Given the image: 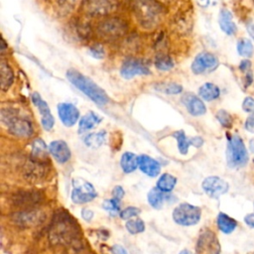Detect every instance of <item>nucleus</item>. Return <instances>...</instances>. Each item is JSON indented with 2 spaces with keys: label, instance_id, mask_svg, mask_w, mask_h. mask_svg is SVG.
I'll return each mask as SVG.
<instances>
[{
  "label": "nucleus",
  "instance_id": "nucleus-1",
  "mask_svg": "<svg viewBox=\"0 0 254 254\" xmlns=\"http://www.w3.org/2000/svg\"><path fill=\"white\" fill-rule=\"evenodd\" d=\"M66 77L73 86H75L93 102L99 105H105L108 103L109 97L106 92L86 75L75 69H68L66 71Z\"/></svg>",
  "mask_w": 254,
  "mask_h": 254
},
{
  "label": "nucleus",
  "instance_id": "nucleus-2",
  "mask_svg": "<svg viewBox=\"0 0 254 254\" xmlns=\"http://www.w3.org/2000/svg\"><path fill=\"white\" fill-rule=\"evenodd\" d=\"M133 7L138 20L147 28L156 25L161 20L163 8L155 0H134Z\"/></svg>",
  "mask_w": 254,
  "mask_h": 254
},
{
  "label": "nucleus",
  "instance_id": "nucleus-3",
  "mask_svg": "<svg viewBox=\"0 0 254 254\" xmlns=\"http://www.w3.org/2000/svg\"><path fill=\"white\" fill-rule=\"evenodd\" d=\"M248 152L243 140L238 135H232L227 140L226 162L230 168L244 167L248 162Z\"/></svg>",
  "mask_w": 254,
  "mask_h": 254
},
{
  "label": "nucleus",
  "instance_id": "nucleus-4",
  "mask_svg": "<svg viewBox=\"0 0 254 254\" xmlns=\"http://www.w3.org/2000/svg\"><path fill=\"white\" fill-rule=\"evenodd\" d=\"M173 220L183 226L195 225L201 217L200 207L190 204L189 202H183L176 206L173 210Z\"/></svg>",
  "mask_w": 254,
  "mask_h": 254
},
{
  "label": "nucleus",
  "instance_id": "nucleus-5",
  "mask_svg": "<svg viewBox=\"0 0 254 254\" xmlns=\"http://www.w3.org/2000/svg\"><path fill=\"white\" fill-rule=\"evenodd\" d=\"M71 186H72V189H71L70 198L72 202L76 204H83V203L90 202L97 195V192L94 187L89 182H87L82 178H74L72 180Z\"/></svg>",
  "mask_w": 254,
  "mask_h": 254
},
{
  "label": "nucleus",
  "instance_id": "nucleus-6",
  "mask_svg": "<svg viewBox=\"0 0 254 254\" xmlns=\"http://www.w3.org/2000/svg\"><path fill=\"white\" fill-rule=\"evenodd\" d=\"M195 254H220V244L216 235L209 229L200 232L195 246Z\"/></svg>",
  "mask_w": 254,
  "mask_h": 254
},
{
  "label": "nucleus",
  "instance_id": "nucleus-7",
  "mask_svg": "<svg viewBox=\"0 0 254 254\" xmlns=\"http://www.w3.org/2000/svg\"><path fill=\"white\" fill-rule=\"evenodd\" d=\"M201 188L209 197L217 199L219 196L227 192L229 185L226 181L219 177L210 176L203 180Z\"/></svg>",
  "mask_w": 254,
  "mask_h": 254
},
{
  "label": "nucleus",
  "instance_id": "nucleus-8",
  "mask_svg": "<svg viewBox=\"0 0 254 254\" xmlns=\"http://www.w3.org/2000/svg\"><path fill=\"white\" fill-rule=\"evenodd\" d=\"M218 59L211 53H199L191 64V70L195 74H200L214 70L218 65Z\"/></svg>",
  "mask_w": 254,
  "mask_h": 254
},
{
  "label": "nucleus",
  "instance_id": "nucleus-9",
  "mask_svg": "<svg viewBox=\"0 0 254 254\" xmlns=\"http://www.w3.org/2000/svg\"><path fill=\"white\" fill-rule=\"evenodd\" d=\"M117 5V0H83L84 11L92 16L106 15L113 11Z\"/></svg>",
  "mask_w": 254,
  "mask_h": 254
},
{
  "label": "nucleus",
  "instance_id": "nucleus-10",
  "mask_svg": "<svg viewBox=\"0 0 254 254\" xmlns=\"http://www.w3.org/2000/svg\"><path fill=\"white\" fill-rule=\"evenodd\" d=\"M150 72L149 67L142 61L137 59H126L120 68L121 76L126 79L136 75H147Z\"/></svg>",
  "mask_w": 254,
  "mask_h": 254
},
{
  "label": "nucleus",
  "instance_id": "nucleus-11",
  "mask_svg": "<svg viewBox=\"0 0 254 254\" xmlns=\"http://www.w3.org/2000/svg\"><path fill=\"white\" fill-rule=\"evenodd\" d=\"M32 101L37 106L40 112L41 123L43 128L47 131L51 130L55 124V120L48 103L41 97V95L38 92H34L32 94Z\"/></svg>",
  "mask_w": 254,
  "mask_h": 254
},
{
  "label": "nucleus",
  "instance_id": "nucleus-12",
  "mask_svg": "<svg viewBox=\"0 0 254 254\" xmlns=\"http://www.w3.org/2000/svg\"><path fill=\"white\" fill-rule=\"evenodd\" d=\"M7 127L10 133L17 137H29L33 134L31 122L20 117L9 116L7 118Z\"/></svg>",
  "mask_w": 254,
  "mask_h": 254
},
{
  "label": "nucleus",
  "instance_id": "nucleus-13",
  "mask_svg": "<svg viewBox=\"0 0 254 254\" xmlns=\"http://www.w3.org/2000/svg\"><path fill=\"white\" fill-rule=\"evenodd\" d=\"M58 113H59V117H60L62 123L66 127L73 126L79 118L78 109L75 107V105H73L72 103H68V102L59 103L58 104Z\"/></svg>",
  "mask_w": 254,
  "mask_h": 254
},
{
  "label": "nucleus",
  "instance_id": "nucleus-14",
  "mask_svg": "<svg viewBox=\"0 0 254 254\" xmlns=\"http://www.w3.org/2000/svg\"><path fill=\"white\" fill-rule=\"evenodd\" d=\"M100 35L106 38H115L122 35L126 30V25L119 19H110L102 22L98 27Z\"/></svg>",
  "mask_w": 254,
  "mask_h": 254
},
{
  "label": "nucleus",
  "instance_id": "nucleus-15",
  "mask_svg": "<svg viewBox=\"0 0 254 254\" xmlns=\"http://www.w3.org/2000/svg\"><path fill=\"white\" fill-rule=\"evenodd\" d=\"M182 102L186 106L188 112L192 116H200L206 112V107L203 101L193 93H185L182 96Z\"/></svg>",
  "mask_w": 254,
  "mask_h": 254
},
{
  "label": "nucleus",
  "instance_id": "nucleus-16",
  "mask_svg": "<svg viewBox=\"0 0 254 254\" xmlns=\"http://www.w3.org/2000/svg\"><path fill=\"white\" fill-rule=\"evenodd\" d=\"M49 151L54 159L60 164L66 163L71 156L67 144L63 140H56L51 142L49 145Z\"/></svg>",
  "mask_w": 254,
  "mask_h": 254
},
{
  "label": "nucleus",
  "instance_id": "nucleus-17",
  "mask_svg": "<svg viewBox=\"0 0 254 254\" xmlns=\"http://www.w3.org/2000/svg\"><path fill=\"white\" fill-rule=\"evenodd\" d=\"M173 136L176 138L178 142V148L181 154L186 155L189 151V147L194 146L195 148H199L203 144V140L201 137H191L188 138L183 130H179L173 134Z\"/></svg>",
  "mask_w": 254,
  "mask_h": 254
},
{
  "label": "nucleus",
  "instance_id": "nucleus-18",
  "mask_svg": "<svg viewBox=\"0 0 254 254\" xmlns=\"http://www.w3.org/2000/svg\"><path fill=\"white\" fill-rule=\"evenodd\" d=\"M139 169L148 177H157L161 172L160 163L148 155L139 156Z\"/></svg>",
  "mask_w": 254,
  "mask_h": 254
},
{
  "label": "nucleus",
  "instance_id": "nucleus-19",
  "mask_svg": "<svg viewBox=\"0 0 254 254\" xmlns=\"http://www.w3.org/2000/svg\"><path fill=\"white\" fill-rule=\"evenodd\" d=\"M102 121V117L93 111H89L85 113L78 122V132L84 133L95 126H97Z\"/></svg>",
  "mask_w": 254,
  "mask_h": 254
},
{
  "label": "nucleus",
  "instance_id": "nucleus-20",
  "mask_svg": "<svg viewBox=\"0 0 254 254\" xmlns=\"http://www.w3.org/2000/svg\"><path fill=\"white\" fill-rule=\"evenodd\" d=\"M218 23L220 29L226 34V35H233L237 28L235 23L233 22L232 14L227 9H221L219 12L218 17Z\"/></svg>",
  "mask_w": 254,
  "mask_h": 254
},
{
  "label": "nucleus",
  "instance_id": "nucleus-21",
  "mask_svg": "<svg viewBox=\"0 0 254 254\" xmlns=\"http://www.w3.org/2000/svg\"><path fill=\"white\" fill-rule=\"evenodd\" d=\"M168 197L169 195L166 194V192L160 190L157 187L152 188L147 194L149 204L155 209H161L165 202L168 200Z\"/></svg>",
  "mask_w": 254,
  "mask_h": 254
},
{
  "label": "nucleus",
  "instance_id": "nucleus-22",
  "mask_svg": "<svg viewBox=\"0 0 254 254\" xmlns=\"http://www.w3.org/2000/svg\"><path fill=\"white\" fill-rule=\"evenodd\" d=\"M14 78L13 70L8 63L1 61L0 63V88L3 91H6L12 84Z\"/></svg>",
  "mask_w": 254,
  "mask_h": 254
},
{
  "label": "nucleus",
  "instance_id": "nucleus-23",
  "mask_svg": "<svg viewBox=\"0 0 254 254\" xmlns=\"http://www.w3.org/2000/svg\"><path fill=\"white\" fill-rule=\"evenodd\" d=\"M216 223H217L218 229L225 234H229L233 232L237 227V221L224 212L218 213L216 218Z\"/></svg>",
  "mask_w": 254,
  "mask_h": 254
},
{
  "label": "nucleus",
  "instance_id": "nucleus-24",
  "mask_svg": "<svg viewBox=\"0 0 254 254\" xmlns=\"http://www.w3.org/2000/svg\"><path fill=\"white\" fill-rule=\"evenodd\" d=\"M120 167L126 174L134 172L139 167V156L132 152H125L120 159Z\"/></svg>",
  "mask_w": 254,
  "mask_h": 254
},
{
  "label": "nucleus",
  "instance_id": "nucleus-25",
  "mask_svg": "<svg viewBox=\"0 0 254 254\" xmlns=\"http://www.w3.org/2000/svg\"><path fill=\"white\" fill-rule=\"evenodd\" d=\"M198 94L203 100L211 101V100L216 99L219 96L220 90L217 85H215L211 82H205L199 87Z\"/></svg>",
  "mask_w": 254,
  "mask_h": 254
},
{
  "label": "nucleus",
  "instance_id": "nucleus-26",
  "mask_svg": "<svg viewBox=\"0 0 254 254\" xmlns=\"http://www.w3.org/2000/svg\"><path fill=\"white\" fill-rule=\"evenodd\" d=\"M176 184H177V178L172 176L171 174L166 173V174H163L160 176V178L157 181L156 187L160 190H162L166 193H169L174 190Z\"/></svg>",
  "mask_w": 254,
  "mask_h": 254
},
{
  "label": "nucleus",
  "instance_id": "nucleus-27",
  "mask_svg": "<svg viewBox=\"0 0 254 254\" xmlns=\"http://www.w3.org/2000/svg\"><path fill=\"white\" fill-rule=\"evenodd\" d=\"M83 141H84V144L89 148H98L105 143L106 132L99 131L95 133H89L84 137Z\"/></svg>",
  "mask_w": 254,
  "mask_h": 254
},
{
  "label": "nucleus",
  "instance_id": "nucleus-28",
  "mask_svg": "<svg viewBox=\"0 0 254 254\" xmlns=\"http://www.w3.org/2000/svg\"><path fill=\"white\" fill-rule=\"evenodd\" d=\"M237 52L241 57L249 58L253 55L254 47L250 40L248 39H240L237 43Z\"/></svg>",
  "mask_w": 254,
  "mask_h": 254
},
{
  "label": "nucleus",
  "instance_id": "nucleus-29",
  "mask_svg": "<svg viewBox=\"0 0 254 254\" xmlns=\"http://www.w3.org/2000/svg\"><path fill=\"white\" fill-rule=\"evenodd\" d=\"M125 227L129 233L138 234L145 230V223L140 218H131L129 220H126Z\"/></svg>",
  "mask_w": 254,
  "mask_h": 254
},
{
  "label": "nucleus",
  "instance_id": "nucleus-30",
  "mask_svg": "<svg viewBox=\"0 0 254 254\" xmlns=\"http://www.w3.org/2000/svg\"><path fill=\"white\" fill-rule=\"evenodd\" d=\"M155 88L167 94H179L183 91V86L176 83V82H169V83H158Z\"/></svg>",
  "mask_w": 254,
  "mask_h": 254
},
{
  "label": "nucleus",
  "instance_id": "nucleus-31",
  "mask_svg": "<svg viewBox=\"0 0 254 254\" xmlns=\"http://www.w3.org/2000/svg\"><path fill=\"white\" fill-rule=\"evenodd\" d=\"M49 147H47L46 143L41 139L37 138L32 143V155L36 158L44 157L47 154Z\"/></svg>",
  "mask_w": 254,
  "mask_h": 254
},
{
  "label": "nucleus",
  "instance_id": "nucleus-32",
  "mask_svg": "<svg viewBox=\"0 0 254 254\" xmlns=\"http://www.w3.org/2000/svg\"><path fill=\"white\" fill-rule=\"evenodd\" d=\"M155 66L160 70H170L174 66V62L169 56L162 55L157 57V59L155 60Z\"/></svg>",
  "mask_w": 254,
  "mask_h": 254
},
{
  "label": "nucleus",
  "instance_id": "nucleus-33",
  "mask_svg": "<svg viewBox=\"0 0 254 254\" xmlns=\"http://www.w3.org/2000/svg\"><path fill=\"white\" fill-rule=\"evenodd\" d=\"M216 118H217V120L219 121V123L223 127H225V128L231 127V125H232V117H231V115L227 111L222 110V109L218 110L216 112Z\"/></svg>",
  "mask_w": 254,
  "mask_h": 254
},
{
  "label": "nucleus",
  "instance_id": "nucleus-34",
  "mask_svg": "<svg viewBox=\"0 0 254 254\" xmlns=\"http://www.w3.org/2000/svg\"><path fill=\"white\" fill-rule=\"evenodd\" d=\"M141 212V209L136 207V206H128L124 209H122L120 212H119V216L124 219V220H129L137 215H139Z\"/></svg>",
  "mask_w": 254,
  "mask_h": 254
},
{
  "label": "nucleus",
  "instance_id": "nucleus-35",
  "mask_svg": "<svg viewBox=\"0 0 254 254\" xmlns=\"http://www.w3.org/2000/svg\"><path fill=\"white\" fill-rule=\"evenodd\" d=\"M120 202L121 201H118L114 198H109V199H105L103 202H102V207L109 211V212H112V213H115V212H118L119 209H120Z\"/></svg>",
  "mask_w": 254,
  "mask_h": 254
},
{
  "label": "nucleus",
  "instance_id": "nucleus-36",
  "mask_svg": "<svg viewBox=\"0 0 254 254\" xmlns=\"http://www.w3.org/2000/svg\"><path fill=\"white\" fill-rule=\"evenodd\" d=\"M242 109L247 113H254V98L246 97L242 102Z\"/></svg>",
  "mask_w": 254,
  "mask_h": 254
},
{
  "label": "nucleus",
  "instance_id": "nucleus-37",
  "mask_svg": "<svg viewBox=\"0 0 254 254\" xmlns=\"http://www.w3.org/2000/svg\"><path fill=\"white\" fill-rule=\"evenodd\" d=\"M88 53L95 59H102L104 57V50L100 45H96V46L91 47L89 49Z\"/></svg>",
  "mask_w": 254,
  "mask_h": 254
},
{
  "label": "nucleus",
  "instance_id": "nucleus-38",
  "mask_svg": "<svg viewBox=\"0 0 254 254\" xmlns=\"http://www.w3.org/2000/svg\"><path fill=\"white\" fill-rule=\"evenodd\" d=\"M124 190L121 186H116L113 188V190H112V198L118 200V201H121V199L123 198L124 196Z\"/></svg>",
  "mask_w": 254,
  "mask_h": 254
},
{
  "label": "nucleus",
  "instance_id": "nucleus-39",
  "mask_svg": "<svg viewBox=\"0 0 254 254\" xmlns=\"http://www.w3.org/2000/svg\"><path fill=\"white\" fill-rule=\"evenodd\" d=\"M93 216H94V212L91 210V209H89V208H82L81 209V217L85 220V221H90L92 218H93Z\"/></svg>",
  "mask_w": 254,
  "mask_h": 254
},
{
  "label": "nucleus",
  "instance_id": "nucleus-40",
  "mask_svg": "<svg viewBox=\"0 0 254 254\" xmlns=\"http://www.w3.org/2000/svg\"><path fill=\"white\" fill-rule=\"evenodd\" d=\"M239 67L243 72L249 73L251 72V62L249 60H242L239 64Z\"/></svg>",
  "mask_w": 254,
  "mask_h": 254
},
{
  "label": "nucleus",
  "instance_id": "nucleus-41",
  "mask_svg": "<svg viewBox=\"0 0 254 254\" xmlns=\"http://www.w3.org/2000/svg\"><path fill=\"white\" fill-rule=\"evenodd\" d=\"M245 128L249 132H254V113L247 117L245 122Z\"/></svg>",
  "mask_w": 254,
  "mask_h": 254
},
{
  "label": "nucleus",
  "instance_id": "nucleus-42",
  "mask_svg": "<svg viewBox=\"0 0 254 254\" xmlns=\"http://www.w3.org/2000/svg\"><path fill=\"white\" fill-rule=\"evenodd\" d=\"M111 253L112 254H128L127 250L120 244H114L111 247Z\"/></svg>",
  "mask_w": 254,
  "mask_h": 254
},
{
  "label": "nucleus",
  "instance_id": "nucleus-43",
  "mask_svg": "<svg viewBox=\"0 0 254 254\" xmlns=\"http://www.w3.org/2000/svg\"><path fill=\"white\" fill-rule=\"evenodd\" d=\"M244 222L245 224L250 227L254 228V213H248L244 216Z\"/></svg>",
  "mask_w": 254,
  "mask_h": 254
},
{
  "label": "nucleus",
  "instance_id": "nucleus-44",
  "mask_svg": "<svg viewBox=\"0 0 254 254\" xmlns=\"http://www.w3.org/2000/svg\"><path fill=\"white\" fill-rule=\"evenodd\" d=\"M247 28V32L250 35V37L254 40V22H249L246 26Z\"/></svg>",
  "mask_w": 254,
  "mask_h": 254
},
{
  "label": "nucleus",
  "instance_id": "nucleus-45",
  "mask_svg": "<svg viewBox=\"0 0 254 254\" xmlns=\"http://www.w3.org/2000/svg\"><path fill=\"white\" fill-rule=\"evenodd\" d=\"M196 1H197V3H198L200 6H203V7L207 6L208 3H209V0H196Z\"/></svg>",
  "mask_w": 254,
  "mask_h": 254
},
{
  "label": "nucleus",
  "instance_id": "nucleus-46",
  "mask_svg": "<svg viewBox=\"0 0 254 254\" xmlns=\"http://www.w3.org/2000/svg\"><path fill=\"white\" fill-rule=\"evenodd\" d=\"M249 148H250V151L254 153V138L251 139V141L249 142Z\"/></svg>",
  "mask_w": 254,
  "mask_h": 254
},
{
  "label": "nucleus",
  "instance_id": "nucleus-47",
  "mask_svg": "<svg viewBox=\"0 0 254 254\" xmlns=\"http://www.w3.org/2000/svg\"><path fill=\"white\" fill-rule=\"evenodd\" d=\"M180 254H193L191 251H190V250H188V249H184V250H182L181 252H180Z\"/></svg>",
  "mask_w": 254,
  "mask_h": 254
}]
</instances>
